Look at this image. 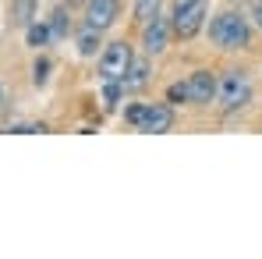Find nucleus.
<instances>
[{
	"instance_id": "18",
	"label": "nucleus",
	"mask_w": 262,
	"mask_h": 259,
	"mask_svg": "<svg viewBox=\"0 0 262 259\" xmlns=\"http://www.w3.org/2000/svg\"><path fill=\"white\" fill-rule=\"evenodd\" d=\"M167 103H188V78L174 82V86L167 89Z\"/></svg>"
},
{
	"instance_id": "16",
	"label": "nucleus",
	"mask_w": 262,
	"mask_h": 259,
	"mask_svg": "<svg viewBox=\"0 0 262 259\" xmlns=\"http://www.w3.org/2000/svg\"><path fill=\"white\" fill-rule=\"evenodd\" d=\"M50 68H53V64H50L46 53H39V57L32 61V86H36V89H43L46 82H50Z\"/></svg>"
},
{
	"instance_id": "21",
	"label": "nucleus",
	"mask_w": 262,
	"mask_h": 259,
	"mask_svg": "<svg viewBox=\"0 0 262 259\" xmlns=\"http://www.w3.org/2000/svg\"><path fill=\"white\" fill-rule=\"evenodd\" d=\"M4 103H7V89H4V82H0V110H4Z\"/></svg>"
},
{
	"instance_id": "20",
	"label": "nucleus",
	"mask_w": 262,
	"mask_h": 259,
	"mask_svg": "<svg viewBox=\"0 0 262 259\" xmlns=\"http://www.w3.org/2000/svg\"><path fill=\"white\" fill-rule=\"evenodd\" d=\"M64 4H68V7H71V11H78V7H82V11H85V4H89V0H64Z\"/></svg>"
},
{
	"instance_id": "14",
	"label": "nucleus",
	"mask_w": 262,
	"mask_h": 259,
	"mask_svg": "<svg viewBox=\"0 0 262 259\" xmlns=\"http://www.w3.org/2000/svg\"><path fill=\"white\" fill-rule=\"evenodd\" d=\"M160 7H163V0H135V7H131L135 18H131V22H135V25H145L149 18L160 14Z\"/></svg>"
},
{
	"instance_id": "12",
	"label": "nucleus",
	"mask_w": 262,
	"mask_h": 259,
	"mask_svg": "<svg viewBox=\"0 0 262 259\" xmlns=\"http://www.w3.org/2000/svg\"><path fill=\"white\" fill-rule=\"evenodd\" d=\"M149 61H152L149 53H142V57H135V61H131L128 75H124V89H128V92H138V89L149 86V71H152V64H149Z\"/></svg>"
},
{
	"instance_id": "13",
	"label": "nucleus",
	"mask_w": 262,
	"mask_h": 259,
	"mask_svg": "<svg viewBox=\"0 0 262 259\" xmlns=\"http://www.w3.org/2000/svg\"><path fill=\"white\" fill-rule=\"evenodd\" d=\"M50 43H53V29H50V22H46V18H36V22L25 29V46H32V50L39 53V50H46Z\"/></svg>"
},
{
	"instance_id": "9",
	"label": "nucleus",
	"mask_w": 262,
	"mask_h": 259,
	"mask_svg": "<svg viewBox=\"0 0 262 259\" xmlns=\"http://www.w3.org/2000/svg\"><path fill=\"white\" fill-rule=\"evenodd\" d=\"M36 18H39V0H11V7H7V22H11L14 29L25 32Z\"/></svg>"
},
{
	"instance_id": "22",
	"label": "nucleus",
	"mask_w": 262,
	"mask_h": 259,
	"mask_svg": "<svg viewBox=\"0 0 262 259\" xmlns=\"http://www.w3.org/2000/svg\"><path fill=\"white\" fill-rule=\"evenodd\" d=\"M223 4H241V0H223Z\"/></svg>"
},
{
	"instance_id": "3",
	"label": "nucleus",
	"mask_w": 262,
	"mask_h": 259,
	"mask_svg": "<svg viewBox=\"0 0 262 259\" xmlns=\"http://www.w3.org/2000/svg\"><path fill=\"white\" fill-rule=\"evenodd\" d=\"M124 121L149 135H167L174 128V107L170 103H135L124 110Z\"/></svg>"
},
{
	"instance_id": "6",
	"label": "nucleus",
	"mask_w": 262,
	"mask_h": 259,
	"mask_svg": "<svg viewBox=\"0 0 262 259\" xmlns=\"http://www.w3.org/2000/svg\"><path fill=\"white\" fill-rule=\"evenodd\" d=\"M170 36H174L170 18H163V14L149 18V22L142 25V53H149V57H163L167 46H170Z\"/></svg>"
},
{
	"instance_id": "8",
	"label": "nucleus",
	"mask_w": 262,
	"mask_h": 259,
	"mask_svg": "<svg viewBox=\"0 0 262 259\" xmlns=\"http://www.w3.org/2000/svg\"><path fill=\"white\" fill-rule=\"evenodd\" d=\"M121 18V0H89L85 4V25L92 29H110Z\"/></svg>"
},
{
	"instance_id": "17",
	"label": "nucleus",
	"mask_w": 262,
	"mask_h": 259,
	"mask_svg": "<svg viewBox=\"0 0 262 259\" xmlns=\"http://www.w3.org/2000/svg\"><path fill=\"white\" fill-rule=\"evenodd\" d=\"M0 131H18V135H36V131H46L43 121H7Z\"/></svg>"
},
{
	"instance_id": "4",
	"label": "nucleus",
	"mask_w": 262,
	"mask_h": 259,
	"mask_svg": "<svg viewBox=\"0 0 262 259\" xmlns=\"http://www.w3.org/2000/svg\"><path fill=\"white\" fill-rule=\"evenodd\" d=\"M131 61H135V46H131L128 39H114V43H106L99 50V57H96V75H99L103 82H110V78H121V82H124Z\"/></svg>"
},
{
	"instance_id": "15",
	"label": "nucleus",
	"mask_w": 262,
	"mask_h": 259,
	"mask_svg": "<svg viewBox=\"0 0 262 259\" xmlns=\"http://www.w3.org/2000/svg\"><path fill=\"white\" fill-rule=\"evenodd\" d=\"M128 89L121 78H110V82H103V110H117V103H121V96H124Z\"/></svg>"
},
{
	"instance_id": "2",
	"label": "nucleus",
	"mask_w": 262,
	"mask_h": 259,
	"mask_svg": "<svg viewBox=\"0 0 262 259\" xmlns=\"http://www.w3.org/2000/svg\"><path fill=\"white\" fill-rule=\"evenodd\" d=\"M209 22V4L206 0H174L170 7V29L177 39H195Z\"/></svg>"
},
{
	"instance_id": "7",
	"label": "nucleus",
	"mask_w": 262,
	"mask_h": 259,
	"mask_svg": "<svg viewBox=\"0 0 262 259\" xmlns=\"http://www.w3.org/2000/svg\"><path fill=\"white\" fill-rule=\"evenodd\" d=\"M216 92H220L216 71L199 68V71L188 75V103H191V107H209V103L216 99Z\"/></svg>"
},
{
	"instance_id": "5",
	"label": "nucleus",
	"mask_w": 262,
	"mask_h": 259,
	"mask_svg": "<svg viewBox=\"0 0 262 259\" xmlns=\"http://www.w3.org/2000/svg\"><path fill=\"white\" fill-rule=\"evenodd\" d=\"M216 103L227 110V114H237L252 103V78L245 71H227L220 78V92H216Z\"/></svg>"
},
{
	"instance_id": "19",
	"label": "nucleus",
	"mask_w": 262,
	"mask_h": 259,
	"mask_svg": "<svg viewBox=\"0 0 262 259\" xmlns=\"http://www.w3.org/2000/svg\"><path fill=\"white\" fill-rule=\"evenodd\" d=\"M248 18L255 22V29H262V0H252V14Z\"/></svg>"
},
{
	"instance_id": "11",
	"label": "nucleus",
	"mask_w": 262,
	"mask_h": 259,
	"mask_svg": "<svg viewBox=\"0 0 262 259\" xmlns=\"http://www.w3.org/2000/svg\"><path fill=\"white\" fill-rule=\"evenodd\" d=\"M46 22H50V29H53V43H57V39L75 36V18H71V7H68L64 0L50 11V18H46Z\"/></svg>"
},
{
	"instance_id": "1",
	"label": "nucleus",
	"mask_w": 262,
	"mask_h": 259,
	"mask_svg": "<svg viewBox=\"0 0 262 259\" xmlns=\"http://www.w3.org/2000/svg\"><path fill=\"white\" fill-rule=\"evenodd\" d=\"M206 32H209V43L216 50H223V53H237V50L252 46V22L237 7H223L216 14H209Z\"/></svg>"
},
{
	"instance_id": "10",
	"label": "nucleus",
	"mask_w": 262,
	"mask_h": 259,
	"mask_svg": "<svg viewBox=\"0 0 262 259\" xmlns=\"http://www.w3.org/2000/svg\"><path fill=\"white\" fill-rule=\"evenodd\" d=\"M75 46H78L82 57H99V50H103V29H92V25L82 22L75 29Z\"/></svg>"
}]
</instances>
